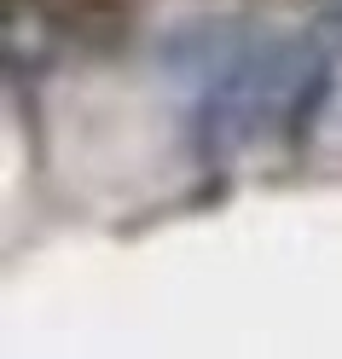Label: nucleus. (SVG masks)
I'll use <instances>...</instances> for the list:
<instances>
[{"instance_id":"1","label":"nucleus","mask_w":342,"mask_h":359,"mask_svg":"<svg viewBox=\"0 0 342 359\" xmlns=\"http://www.w3.org/2000/svg\"><path fill=\"white\" fill-rule=\"evenodd\" d=\"M180 76L192 87L197 140L209 156H238L319 116V58L290 35L197 29L180 41Z\"/></svg>"},{"instance_id":"2","label":"nucleus","mask_w":342,"mask_h":359,"mask_svg":"<svg viewBox=\"0 0 342 359\" xmlns=\"http://www.w3.org/2000/svg\"><path fill=\"white\" fill-rule=\"evenodd\" d=\"M313 12H319V24L331 35H342V0H313Z\"/></svg>"}]
</instances>
